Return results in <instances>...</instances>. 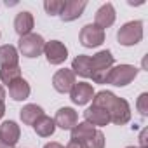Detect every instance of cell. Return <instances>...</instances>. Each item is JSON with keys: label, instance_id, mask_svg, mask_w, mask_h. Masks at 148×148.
Instances as JSON below:
<instances>
[{"label": "cell", "instance_id": "5", "mask_svg": "<svg viewBox=\"0 0 148 148\" xmlns=\"http://www.w3.org/2000/svg\"><path fill=\"white\" fill-rule=\"evenodd\" d=\"M86 2H77V0H71V2H64V7L61 11V18L64 21H71L82 14V11L86 9Z\"/></svg>", "mask_w": 148, "mask_h": 148}, {"label": "cell", "instance_id": "11", "mask_svg": "<svg viewBox=\"0 0 148 148\" xmlns=\"http://www.w3.org/2000/svg\"><path fill=\"white\" fill-rule=\"evenodd\" d=\"M0 136L5 139V143L9 146H12L16 141H18V127L14 122H5L2 125V131H0Z\"/></svg>", "mask_w": 148, "mask_h": 148}, {"label": "cell", "instance_id": "6", "mask_svg": "<svg viewBox=\"0 0 148 148\" xmlns=\"http://www.w3.org/2000/svg\"><path fill=\"white\" fill-rule=\"evenodd\" d=\"M45 54L51 63H61L66 58V47L59 42H49L45 45Z\"/></svg>", "mask_w": 148, "mask_h": 148}, {"label": "cell", "instance_id": "19", "mask_svg": "<svg viewBox=\"0 0 148 148\" xmlns=\"http://www.w3.org/2000/svg\"><path fill=\"white\" fill-rule=\"evenodd\" d=\"M14 75H19V70H18V68L4 66V70H2V79H4V82H9V84H11V80H12Z\"/></svg>", "mask_w": 148, "mask_h": 148}, {"label": "cell", "instance_id": "2", "mask_svg": "<svg viewBox=\"0 0 148 148\" xmlns=\"http://www.w3.org/2000/svg\"><path fill=\"white\" fill-rule=\"evenodd\" d=\"M103 30L99 26H92V25H87L84 26L82 33H80V40L86 47H94V45H99L103 42Z\"/></svg>", "mask_w": 148, "mask_h": 148}, {"label": "cell", "instance_id": "10", "mask_svg": "<svg viewBox=\"0 0 148 148\" xmlns=\"http://www.w3.org/2000/svg\"><path fill=\"white\" fill-rule=\"evenodd\" d=\"M71 84H73V75L70 71H59L58 75L54 77V86H56V89L58 91H61V92H64V91H68L70 87H71Z\"/></svg>", "mask_w": 148, "mask_h": 148}, {"label": "cell", "instance_id": "14", "mask_svg": "<svg viewBox=\"0 0 148 148\" xmlns=\"http://www.w3.org/2000/svg\"><path fill=\"white\" fill-rule=\"evenodd\" d=\"M28 92H30V89L25 80H16L14 84H11V94L14 99H25L28 96Z\"/></svg>", "mask_w": 148, "mask_h": 148}, {"label": "cell", "instance_id": "1", "mask_svg": "<svg viewBox=\"0 0 148 148\" xmlns=\"http://www.w3.org/2000/svg\"><path fill=\"white\" fill-rule=\"evenodd\" d=\"M141 21H132V23H127L124 25V28H120L119 32V40L120 44L124 45H132V44H138L143 37V28H141Z\"/></svg>", "mask_w": 148, "mask_h": 148}, {"label": "cell", "instance_id": "21", "mask_svg": "<svg viewBox=\"0 0 148 148\" xmlns=\"http://www.w3.org/2000/svg\"><path fill=\"white\" fill-rule=\"evenodd\" d=\"M45 148H61V146H59V145H56V143H52V145H47Z\"/></svg>", "mask_w": 148, "mask_h": 148}, {"label": "cell", "instance_id": "18", "mask_svg": "<svg viewBox=\"0 0 148 148\" xmlns=\"http://www.w3.org/2000/svg\"><path fill=\"white\" fill-rule=\"evenodd\" d=\"M45 11L49 14H61L63 7H64V2H56V0H51V2H45L44 4Z\"/></svg>", "mask_w": 148, "mask_h": 148}, {"label": "cell", "instance_id": "9", "mask_svg": "<svg viewBox=\"0 0 148 148\" xmlns=\"http://www.w3.org/2000/svg\"><path fill=\"white\" fill-rule=\"evenodd\" d=\"M91 96H92V89H91L89 86H86V84H79L75 89H73V92H71V98H73V101H75V103H79V105H84V103H87Z\"/></svg>", "mask_w": 148, "mask_h": 148}, {"label": "cell", "instance_id": "3", "mask_svg": "<svg viewBox=\"0 0 148 148\" xmlns=\"http://www.w3.org/2000/svg\"><path fill=\"white\" fill-rule=\"evenodd\" d=\"M21 51L28 56V58H35L40 51H42V47H44V40H42V37L40 35H26V37H23L21 38Z\"/></svg>", "mask_w": 148, "mask_h": 148}, {"label": "cell", "instance_id": "7", "mask_svg": "<svg viewBox=\"0 0 148 148\" xmlns=\"http://www.w3.org/2000/svg\"><path fill=\"white\" fill-rule=\"evenodd\" d=\"M113 19H115V11H113V5L112 4H105L99 11H98V14H96V26H101V30L103 28H106V26H110L112 23H113Z\"/></svg>", "mask_w": 148, "mask_h": 148}, {"label": "cell", "instance_id": "16", "mask_svg": "<svg viewBox=\"0 0 148 148\" xmlns=\"http://www.w3.org/2000/svg\"><path fill=\"white\" fill-rule=\"evenodd\" d=\"M40 113H42V110H40L38 106H26V108L21 112V119H23L25 122L32 124V122H33V117H35V115L38 117Z\"/></svg>", "mask_w": 148, "mask_h": 148}, {"label": "cell", "instance_id": "12", "mask_svg": "<svg viewBox=\"0 0 148 148\" xmlns=\"http://www.w3.org/2000/svg\"><path fill=\"white\" fill-rule=\"evenodd\" d=\"M75 113H73V110H70V108H63V110H59V113H58V117H56V120H58V124L63 127V129H70L71 125H73V122H75Z\"/></svg>", "mask_w": 148, "mask_h": 148}, {"label": "cell", "instance_id": "4", "mask_svg": "<svg viewBox=\"0 0 148 148\" xmlns=\"http://www.w3.org/2000/svg\"><path fill=\"white\" fill-rule=\"evenodd\" d=\"M134 75H136V68H132V66H119V68H115L112 71L110 80L115 86H125Z\"/></svg>", "mask_w": 148, "mask_h": 148}, {"label": "cell", "instance_id": "17", "mask_svg": "<svg viewBox=\"0 0 148 148\" xmlns=\"http://www.w3.org/2000/svg\"><path fill=\"white\" fill-rule=\"evenodd\" d=\"M35 131L40 132L42 136H47V134H51L54 131V124L49 119H42V124L40 125H35Z\"/></svg>", "mask_w": 148, "mask_h": 148}, {"label": "cell", "instance_id": "13", "mask_svg": "<svg viewBox=\"0 0 148 148\" xmlns=\"http://www.w3.org/2000/svg\"><path fill=\"white\" fill-rule=\"evenodd\" d=\"M18 61V54H16V49L11 47V45H5L0 49V63L9 66V64H16Z\"/></svg>", "mask_w": 148, "mask_h": 148}, {"label": "cell", "instance_id": "8", "mask_svg": "<svg viewBox=\"0 0 148 148\" xmlns=\"http://www.w3.org/2000/svg\"><path fill=\"white\" fill-rule=\"evenodd\" d=\"M14 26H16V32L19 35H26L32 28H33V18L30 12H19L16 21H14Z\"/></svg>", "mask_w": 148, "mask_h": 148}, {"label": "cell", "instance_id": "20", "mask_svg": "<svg viewBox=\"0 0 148 148\" xmlns=\"http://www.w3.org/2000/svg\"><path fill=\"white\" fill-rule=\"evenodd\" d=\"M145 101H146V94H143V96H141V99H139V108H141V113H146V108H145Z\"/></svg>", "mask_w": 148, "mask_h": 148}, {"label": "cell", "instance_id": "15", "mask_svg": "<svg viewBox=\"0 0 148 148\" xmlns=\"http://www.w3.org/2000/svg\"><path fill=\"white\" fill-rule=\"evenodd\" d=\"M73 68H75L77 73H80V75L84 77H89L91 75V59L86 58V56H79L75 61H73Z\"/></svg>", "mask_w": 148, "mask_h": 148}]
</instances>
